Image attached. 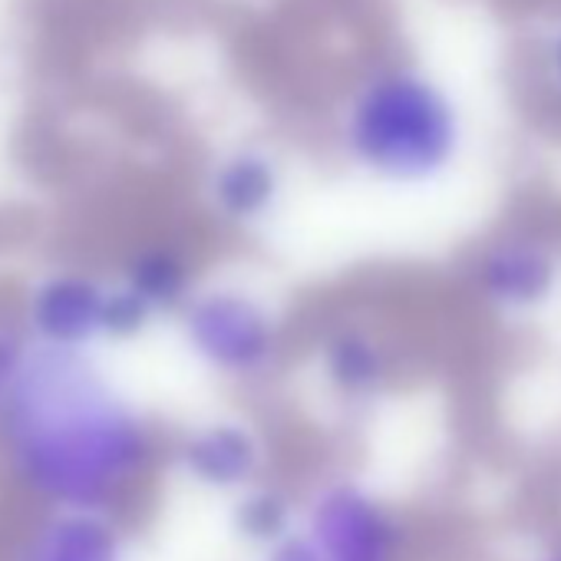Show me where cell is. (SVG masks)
<instances>
[{"instance_id":"obj_1","label":"cell","mask_w":561,"mask_h":561,"mask_svg":"<svg viewBox=\"0 0 561 561\" xmlns=\"http://www.w3.org/2000/svg\"><path fill=\"white\" fill-rule=\"evenodd\" d=\"M156 459L142 407L90 357L37 347L0 407V462L44 508H103Z\"/></svg>"},{"instance_id":"obj_2","label":"cell","mask_w":561,"mask_h":561,"mask_svg":"<svg viewBox=\"0 0 561 561\" xmlns=\"http://www.w3.org/2000/svg\"><path fill=\"white\" fill-rule=\"evenodd\" d=\"M337 139L347 162L390 188H426L446 179L466 146L453 90L413 64L377 67L357 80Z\"/></svg>"},{"instance_id":"obj_3","label":"cell","mask_w":561,"mask_h":561,"mask_svg":"<svg viewBox=\"0 0 561 561\" xmlns=\"http://www.w3.org/2000/svg\"><path fill=\"white\" fill-rule=\"evenodd\" d=\"M188 354L228 380L264 377L280 354V324L267 301L244 288H202L179 311Z\"/></svg>"},{"instance_id":"obj_4","label":"cell","mask_w":561,"mask_h":561,"mask_svg":"<svg viewBox=\"0 0 561 561\" xmlns=\"http://www.w3.org/2000/svg\"><path fill=\"white\" fill-rule=\"evenodd\" d=\"M21 328L37 347L90 354L116 341V280L87 267H47L24 288Z\"/></svg>"},{"instance_id":"obj_5","label":"cell","mask_w":561,"mask_h":561,"mask_svg":"<svg viewBox=\"0 0 561 561\" xmlns=\"http://www.w3.org/2000/svg\"><path fill=\"white\" fill-rule=\"evenodd\" d=\"M298 531L318 561H400L403 525L360 479H331L305 505Z\"/></svg>"},{"instance_id":"obj_6","label":"cell","mask_w":561,"mask_h":561,"mask_svg":"<svg viewBox=\"0 0 561 561\" xmlns=\"http://www.w3.org/2000/svg\"><path fill=\"white\" fill-rule=\"evenodd\" d=\"M175 462L192 485L205 492L241 495L264 469V443L244 420L218 416L192 426L179 439Z\"/></svg>"},{"instance_id":"obj_7","label":"cell","mask_w":561,"mask_h":561,"mask_svg":"<svg viewBox=\"0 0 561 561\" xmlns=\"http://www.w3.org/2000/svg\"><path fill=\"white\" fill-rule=\"evenodd\" d=\"M476 285L485 305L502 314H528L558 288V261L551 248L528 234H505L482 248Z\"/></svg>"},{"instance_id":"obj_8","label":"cell","mask_w":561,"mask_h":561,"mask_svg":"<svg viewBox=\"0 0 561 561\" xmlns=\"http://www.w3.org/2000/svg\"><path fill=\"white\" fill-rule=\"evenodd\" d=\"M11 561H129V538L113 512L44 508Z\"/></svg>"},{"instance_id":"obj_9","label":"cell","mask_w":561,"mask_h":561,"mask_svg":"<svg viewBox=\"0 0 561 561\" xmlns=\"http://www.w3.org/2000/svg\"><path fill=\"white\" fill-rule=\"evenodd\" d=\"M211 208L231 225H257L285 195V172L261 146H234L215 159L205 179Z\"/></svg>"},{"instance_id":"obj_10","label":"cell","mask_w":561,"mask_h":561,"mask_svg":"<svg viewBox=\"0 0 561 561\" xmlns=\"http://www.w3.org/2000/svg\"><path fill=\"white\" fill-rule=\"evenodd\" d=\"M321 374L337 397L367 403L383 393L390 380V357L370 331L351 324L337 328L321 344Z\"/></svg>"},{"instance_id":"obj_11","label":"cell","mask_w":561,"mask_h":561,"mask_svg":"<svg viewBox=\"0 0 561 561\" xmlns=\"http://www.w3.org/2000/svg\"><path fill=\"white\" fill-rule=\"evenodd\" d=\"M123 285L156 314H172L188 305L195 295L192 288V267L185 254L172 244H146L139 248L126 267H123Z\"/></svg>"},{"instance_id":"obj_12","label":"cell","mask_w":561,"mask_h":561,"mask_svg":"<svg viewBox=\"0 0 561 561\" xmlns=\"http://www.w3.org/2000/svg\"><path fill=\"white\" fill-rule=\"evenodd\" d=\"M231 525L248 545H257L267 551L298 528V512H295V502L277 485L254 482L251 489L234 495Z\"/></svg>"},{"instance_id":"obj_13","label":"cell","mask_w":561,"mask_h":561,"mask_svg":"<svg viewBox=\"0 0 561 561\" xmlns=\"http://www.w3.org/2000/svg\"><path fill=\"white\" fill-rule=\"evenodd\" d=\"M34 351H37V344L27 337V331L21 324L0 321V407H4L11 400V393L18 390Z\"/></svg>"},{"instance_id":"obj_14","label":"cell","mask_w":561,"mask_h":561,"mask_svg":"<svg viewBox=\"0 0 561 561\" xmlns=\"http://www.w3.org/2000/svg\"><path fill=\"white\" fill-rule=\"evenodd\" d=\"M545 67H548L551 83H554L558 93H561V27L545 41Z\"/></svg>"},{"instance_id":"obj_15","label":"cell","mask_w":561,"mask_h":561,"mask_svg":"<svg viewBox=\"0 0 561 561\" xmlns=\"http://www.w3.org/2000/svg\"><path fill=\"white\" fill-rule=\"evenodd\" d=\"M535 561H561V548H558V551H548V554H541V558H535Z\"/></svg>"}]
</instances>
